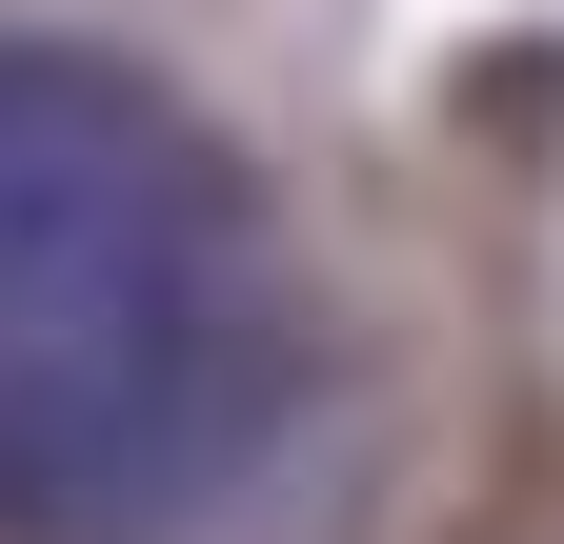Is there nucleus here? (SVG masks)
<instances>
[{
  "instance_id": "f257e3e1",
  "label": "nucleus",
  "mask_w": 564,
  "mask_h": 544,
  "mask_svg": "<svg viewBox=\"0 0 564 544\" xmlns=\"http://www.w3.org/2000/svg\"><path fill=\"white\" fill-rule=\"evenodd\" d=\"M282 383L303 283L242 142L162 61L0 21V544H162L262 464Z\"/></svg>"
}]
</instances>
